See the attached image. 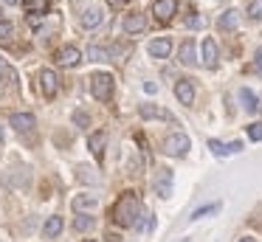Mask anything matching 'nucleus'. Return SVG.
<instances>
[{
	"label": "nucleus",
	"instance_id": "f257e3e1",
	"mask_svg": "<svg viewBox=\"0 0 262 242\" xmlns=\"http://www.w3.org/2000/svg\"><path fill=\"white\" fill-rule=\"evenodd\" d=\"M138 214H141V203H138V197L133 194V191H127V194H121L119 200H116L110 217H113L116 225L130 228V225H138Z\"/></svg>",
	"mask_w": 262,
	"mask_h": 242
},
{
	"label": "nucleus",
	"instance_id": "2eb2a0df",
	"mask_svg": "<svg viewBox=\"0 0 262 242\" xmlns=\"http://www.w3.org/2000/svg\"><path fill=\"white\" fill-rule=\"evenodd\" d=\"M14 82H17V76H14V71L9 65H3L0 62V96L6 93L9 87H14Z\"/></svg>",
	"mask_w": 262,
	"mask_h": 242
},
{
	"label": "nucleus",
	"instance_id": "f704fd0d",
	"mask_svg": "<svg viewBox=\"0 0 262 242\" xmlns=\"http://www.w3.org/2000/svg\"><path fill=\"white\" fill-rule=\"evenodd\" d=\"M228 149H231V152H239V149H243V144H239V141H234V144H228Z\"/></svg>",
	"mask_w": 262,
	"mask_h": 242
},
{
	"label": "nucleus",
	"instance_id": "7ed1b4c3",
	"mask_svg": "<svg viewBox=\"0 0 262 242\" xmlns=\"http://www.w3.org/2000/svg\"><path fill=\"white\" fill-rule=\"evenodd\" d=\"M189 138L186 135H181V133H175V135H169V138H164V152L166 155H172V158H183L189 152Z\"/></svg>",
	"mask_w": 262,
	"mask_h": 242
},
{
	"label": "nucleus",
	"instance_id": "1a4fd4ad",
	"mask_svg": "<svg viewBox=\"0 0 262 242\" xmlns=\"http://www.w3.org/2000/svg\"><path fill=\"white\" fill-rule=\"evenodd\" d=\"M9 124H12L17 133H29V129H34V116H31V113H12Z\"/></svg>",
	"mask_w": 262,
	"mask_h": 242
},
{
	"label": "nucleus",
	"instance_id": "6e6552de",
	"mask_svg": "<svg viewBox=\"0 0 262 242\" xmlns=\"http://www.w3.org/2000/svg\"><path fill=\"white\" fill-rule=\"evenodd\" d=\"M96 194H76L74 197V203H71V206H74V211L76 214H91L93 208H96Z\"/></svg>",
	"mask_w": 262,
	"mask_h": 242
},
{
	"label": "nucleus",
	"instance_id": "423d86ee",
	"mask_svg": "<svg viewBox=\"0 0 262 242\" xmlns=\"http://www.w3.org/2000/svg\"><path fill=\"white\" fill-rule=\"evenodd\" d=\"M175 9H178L175 0H155V6H152L155 17H158L161 23H169V20H172V14H175Z\"/></svg>",
	"mask_w": 262,
	"mask_h": 242
},
{
	"label": "nucleus",
	"instance_id": "e433bc0d",
	"mask_svg": "<svg viewBox=\"0 0 262 242\" xmlns=\"http://www.w3.org/2000/svg\"><path fill=\"white\" fill-rule=\"evenodd\" d=\"M3 3H17V0H3Z\"/></svg>",
	"mask_w": 262,
	"mask_h": 242
},
{
	"label": "nucleus",
	"instance_id": "f03ea898",
	"mask_svg": "<svg viewBox=\"0 0 262 242\" xmlns=\"http://www.w3.org/2000/svg\"><path fill=\"white\" fill-rule=\"evenodd\" d=\"M91 93L99 101H107L113 96V76L110 73H93L91 76Z\"/></svg>",
	"mask_w": 262,
	"mask_h": 242
},
{
	"label": "nucleus",
	"instance_id": "6ab92c4d",
	"mask_svg": "<svg viewBox=\"0 0 262 242\" xmlns=\"http://www.w3.org/2000/svg\"><path fill=\"white\" fill-rule=\"evenodd\" d=\"M239 99H243V107H245L248 113H256V110H259V99H256V93H251L248 87L239 90Z\"/></svg>",
	"mask_w": 262,
	"mask_h": 242
},
{
	"label": "nucleus",
	"instance_id": "7c9ffc66",
	"mask_svg": "<svg viewBox=\"0 0 262 242\" xmlns=\"http://www.w3.org/2000/svg\"><path fill=\"white\" fill-rule=\"evenodd\" d=\"M248 11H251V17H254V20H259V17H262V9H259L256 3H251V6H248Z\"/></svg>",
	"mask_w": 262,
	"mask_h": 242
},
{
	"label": "nucleus",
	"instance_id": "72a5a7b5",
	"mask_svg": "<svg viewBox=\"0 0 262 242\" xmlns=\"http://www.w3.org/2000/svg\"><path fill=\"white\" fill-rule=\"evenodd\" d=\"M144 90H147V93H155V90H158V84H155V82H147V84H144Z\"/></svg>",
	"mask_w": 262,
	"mask_h": 242
},
{
	"label": "nucleus",
	"instance_id": "ddd939ff",
	"mask_svg": "<svg viewBox=\"0 0 262 242\" xmlns=\"http://www.w3.org/2000/svg\"><path fill=\"white\" fill-rule=\"evenodd\" d=\"M144 28H147V20H144V14H127L124 17V31L127 34H141Z\"/></svg>",
	"mask_w": 262,
	"mask_h": 242
},
{
	"label": "nucleus",
	"instance_id": "dca6fc26",
	"mask_svg": "<svg viewBox=\"0 0 262 242\" xmlns=\"http://www.w3.org/2000/svg\"><path fill=\"white\" fill-rule=\"evenodd\" d=\"M203 65L206 68H217V45H214V39H203Z\"/></svg>",
	"mask_w": 262,
	"mask_h": 242
},
{
	"label": "nucleus",
	"instance_id": "473e14b6",
	"mask_svg": "<svg viewBox=\"0 0 262 242\" xmlns=\"http://www.w3.org/2000/svg\"><path fill=\"white\" fill-rule=\"evenodd\" d=\"M110 6H113V9H121V6H127V0H107Z\"/></svg>",
	"mask_w": 262,
	"mask_h": 242
},
{
	"label": "nucleus",
	"instance_id": "cd10ccee",
	"mask_svg": "<svg viewBox=\"0 0 262 242\" xmlns=\"http://www.w3.org/2000/svg\"><path fill=\"white\" fill-rule=\"evenodd\" d=\"M74 124H76V127H91V118H88L82 110H76L74 113Z\"/></svg>",
	"mask_w": 262,
	"mask_h": 242
},
{
	"label": "nucleus",
	"instance_id": "a211bd4d",
	"mask_svg": "<svg viewBox=\"0 0 262 242\" xmlns=\"http://www.w3.org/2000/svg\"><path fill=\"white\" fill-rule=\"evenodd\" d=\"M62 217H48L46 225H42V234H46V239H54V236H59V231H62Z\"/></svg>",
	"mask_w": 262,
	"mask_h": 242
},
{
	"label": "nucleus",
	"instance_id": "20e7f679",
	"mask_svg": "<svg viewBox=\"0 0 262 242\" xmlns=\"http://www.w3.org/2000/svg\"><path fill=\"white\" fill-rule=\"evenodd\" d=\"M40 87H42V93H46V99H54V96H57V87H59L57 73L46 68V71L40 73Z\"/></svg>",
	"mask_w": 262,
	"mask_h": 242
},
{
	"label": "nucleus",
	"instance_id": "0eeeda50",
	"mask_svg": "<svg viewBox=\"0 0 262 242\" xmlns=\"http://www.w3.org/2000/svg\"><path fill=\"white\" fill-rule=\"evenodd\" d=\"M155 191L161 197L172 194V169H158V178H155Z\"/></svg>",
	"mask_w": 262,
	"mask_h": 242
},
{
	"label": "nucleus",
	"instance_id": "4be33fe9",
	"mask_svg": "<svg viewBox=\"0 0 262 242\" xmlns=\"http://www.w3.org/2000/svg\"><path fill=\"white\" fill-rule=\"evenodd\" d=\"M220 211V203H209V206H200L198 211L192 214V219H203V217H209V214H217Z\"/></svg>",
	"mask_w": 262,
	"mask_h": 242
},
{
	"label": "nucleus",
	"instance_id": "c85d7f7f",
	"mask_svg": "<svg viewBox=\"0 0 262 242\" xmlns=\"http://www.w3.org/2000/svg\"><path fill=\"white\" fill-rule=\"evenodd\" d=\"M248 138L251 141H262V124H251V127H248Z\"/></svg>",
	"mask_w": 262,
	"mask_h": 242
},
{
	"label": "nucleus",
	"instance_id": "412c9836",
	"mask_svg": "<svg viewBox=\"0 0 262 242\" xmlns=\"http://www.w3.org/2000/svg\"><path fill=\"white\" fill-rule=\"evenodd\" d=\"M217 26H220V28H237V11H234V9L223 11L220 20H217Z\"/></svg>",
	"mask_w": 262,
	"mask_h": 242
},
{
	"label": "nucleus",
	"instance_id": "a878e982",
	"mask_svg": "<svg viewBox=\"0 0 262 242\" xmlns=\"http://www.w3.org/2000/svg\"><path fill=\"white\" fill-rule=\"evenodd\" d=\"M93 225V217H88V214H79V217L74 219V228L76 231H88Z\"/></svg>",
	"mask_w": 262,
	"mask_h": 242
},
{
	"label": "nucleus",
	"instance_id": "b1692460",
	"mask_svg": "<svg viewBox=\"0 0 262 242\" xmlns=\"http://www.w3.org/2000/svg\"><path fill=\"white\" fill-rule=\"evenodd\" d=\"M209 149H211V152H214V155H217V158H226V155H228V152H231V149H228V146H226V144H223V141H217V138H211V141H209Z\"/></svg>",
	"mask_w": 262,
	"mask_h": 242
},
{
	"label": "nucleus",
	"instance_id": "f3484780",
	"mask_svg": "<svg viewBox=\"0 0 262 242\" xmlns=\"http://www.w3.org/2000/svg\"><path fill=\"white\" fill-rule=\"evenodd\" d=\"M178 56H181V62H183V65H189V68L198 65V56H194V42H192V39H186V42L181 45Z\"/></svg>",
	"mask_w": 262,
	"mask_h": 242
},
{
	"label": "nucleus",
	"instance_id": "2f4dec72",
	"mask_svg": "<svg viewBox=\"0 0 262 242\" xmlns=\"http://www.w3.org/2000/svg\"><path fill=\"white\" fill-rule=\"evenodd\" d=\"M254 62H256V68L262 71V48H256V54H254Z\"/></svg>",
	"mask_w": 262,
	"mask_h": 242
},
{
	"label": "nucleus",
	"instance_id": "c756f323",
	"mask_svg": "<svg viewBox=\"0 0 262 242\" xmlns=\"http://www.w3.org/2000/svg\"><path fill=\"white\" fill-rule=\"evenodd\" d=\"M186 26H189V28H200V26H203V17H189Z\"/></svg>",
	"mask_w": 262,
	"mask_h": 242
},
{
	"label": "nucleus",
	"instance_id": "aec40b11",
	"mask_svg": "<svg viewBox=\"0 0 262 242\" xmlns=\"http://www.w3.org/2000/svg\"><path fill=\"white\" fill-rule=\"evenodd\" d=\"M99 23H102V9H96V6L88 9L85 17H82V26H85V28H96Z\"/></svg>",
	"mask_w": 262,
	"mask_h": 242
},
{
	"label": "nucleus",
	"instance_id": "4c0bfd02",
	"mask_svg": "<svg viewBox=\"0 0 262 242\" xmlns=\"http://www.w3.org/2000/svg\"><path fill=\"white\" fill-rule=\"evenodd\" d=\"M183 242H189V239H183Z\"/></svg>",
	"mask_w": 262,
	"mask_h": 242
},
{
	"label": "nucleus",
	"instance_id": "5701e85b",
	"mask_svg": "<svg viewBox=\"0 0 262 242\" xmlns=\"http://www.w3.org/2000/svg\"><path fill=\"white\" fill-rule=\"evenodd\" d=\"M88 56H91L93 62H107V59H110V51H104V48H99V45H93V48L88 51Z\"/></svg>",
	"mask_w": 262,
	"mask_h": 242
},
{
	"label": "nucleus",
	"instance_id": "9b49d317",
	"mask_svg": "<svg viewBox=\"0 0 262 242\" xmlns=\"http://www.w3.org/2000/svg\"><path fill=\"white\" fill-rule=\"evenodd\" d=\"M138 116H141V118H161V121H172V113H166L164 107H155V104H141V107H138Z\"/></svg>",
	"mask_w": 262,
	"mask_h": 242
},
{
	"label": "nucleus",
	"instance_id": "393cba45",
	"mask_svg": "<svg viewBox=\"0 0 262 242\" xmlns=\"http://www.w3.org/2000/svg\"><path fill=\"white\" fill-rule=\"evenodd\" d=\"M23 6L37 14V11H46V9H48V0H23Z\"/></svg>",
	"mask_w": 262,
	"mask_h": 242
},
{
	"label": "nucleus",
	"instance_id": "c9c22d12",
	"mask_svg": "<svg viewBox=\"0 0 262 242\" xmlns=\"http://www.w3.org/2000/svg\"><path fill=\"white\" fill-rule=\"evenodd\" d=\"M239 242H256V239H251V236H245V239H239Z\"/></svg>",
	"mask_w": 262,
	"mask_h": 242
},
{
	"label": "nucleus",
	"instance_id": "4468645a",
	"mask_svg": "<svg viewBox=\"0 0 262 242\" xmlns=\"http://www.w3.org/2000/svg\"><path fill=\"white\" fill-rule=\"evenodd\" d=\"M104 144H107V133H102V129H99V133H93V135H91V141H88L91 152L99 158V161H102V155H104Z\"/></svg>",
	"mask_w": 262,
	"mask_h": 242
},
{
	"label": "nucleus",
	"instance_id": "bb28decb",
	"mask_svg": "<svg viewBox=\"0 0 262 242\" xmlns=\"http://www.w3.org/2000/svg\"><path fill=\"white\" fill-rule=\"evenodd\" d=\"M12 34H14V26H12V23L0 20V39H9Z\"/></svg>",
	"mask_w": 262,
	"mask_h": 242
},
{
	"label": "nucleus",
	"instance_id": "9d476101",
	"mask_svg": "<svg viewBox=\"0 0 262 242\" xmlns=\"http://www.w3.org/2000/svg\"><path fill=\"white\" fill-rule=\"evenodd\" d=\"M57 62H59V65H68V68L79 65V62H82V54H79V48H74V45H65V48L57 54Z\"/></svg>",
	"mask_w": 262,
	"mask_h": 242
},
{
	"label": "nucleus",
	"instance_id": "39448f33",
	"mask_svg": "<svg viewBox=\"0 0 262 242\" xmlns=\"http://www.w3.org/2000/svg\"><path fill=\"white\" fill-rule=\"evenodd\" d=\"M175 96L181 104H192L194 101V87H192V79H178L175 82Z\"/></svg>",
	"mask_w": 262,
	"mask_h": 242
},
{
	"label": "nucleus",
	"instance_id": "f8f14e48",
	"mask_svg": "<svg viewBox=\"0 0 262 242\" xmlns=\"http://www.w3.org/2000/svg\"><path fill=\"white\" fill-rule=\"evenodd\" d=\"M169 51H172V42L166 37H158V39H152V42H149V54H152L155 59H166V56H169Z\"/></svg>",
	"mask_w": 262,
	"mask_h": 242
}]
</instances>
